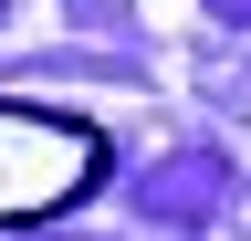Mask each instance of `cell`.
Returning <instances> with one entry per match:
<instances>
[{"mask_svg":"<svg viewBox=\"0 0 251 241\" xmlns=\"http://www.w3.org/2000/svg\"><path fill=\"white\" fill-rule=\"evenodd\" d=\"M105 168H115V136L94 115L0 95V231H42L63 210H84L105 189Z\"/></svg>","mask_w":251,"mask_h":241,"instance_id":"1","label":"cell"}]
</instances>
